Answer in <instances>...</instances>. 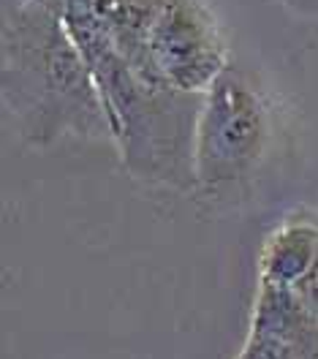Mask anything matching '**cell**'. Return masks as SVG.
I'll return each mask as SVG.
<instances>
[{
	"mask_svg": "<svg viewBox=\"0 0 318 359\" xmlns=\"http://www.w3.org/2000/svg\"><path fill=\"white\" fill-rule=\"evenodd\" d=\"M318 259V218H289L258 253V280L294 292Z\"/></svg>",
	"mask_w": 318,
	"mask_h": 359,
	"instance_id": "7",
	"label": "cell"
},
{
	"mask_svg": "<svg viewBox=\"0 0 318 359\" xmlns=\"http://www.w3.org/2000/svg\"><path fill=\"white\" fill-rule=\"evenodd\" d=\"M74 41L98 82L125 172L174 191H196L193 147L205 95L163 85L104 39L74 36Z\"/></svg>",
	"mask_w": 318,
	"mask_h": 359,
	"instance_id": "2",
	"label": "cell"
},
{
	"mask_svg": "<svg viewBox=\"0 0 318 359\" xmlns=\"http://www.w3.org/2000/svg\"><path fill=\"white\" fill-rule=\"evenodd\" d=\"M289 11H294L296 17H307L316 20L318 17V0H280Z\"/></svg>",
	"mask_w": 318,
	"mask_h": 359,
	"instance_id": "9",
	"label": "cell"
},
{
	"mask_svg": "<svg viewBox=\"0 0 318 359\" xmlns=\"http://www.w3.org/2000/svg\"><path fill=\"white\" fill-rule=\"evenodd\" d=\"M307 313L294 292L256 280L250 330L237 359H294V332Z\"/></svg>",
	"mask_w": 318,
	"mask_h": 359,
	"instance_id": "6",
	"label": "cell"
},
{
	"mask_svg": "<svg viewBox=\"0 0 318 359\" xmlns=\"http://www.w3.org/2000/svg\"><path fill=\"white\" fill-rule=\"evenodd\" d=\"M294 359H318V316L307 313L294 332Z\"/></svg>",
	"mask_w": 318,
	"mask_h": 359,
	"instance_id": "8",
	"label": "cell"
},
{
	"mask_svg": "<svg viewBox=\"0 0 318 359\" xmlns=\"http://www.w3.org/2000/svg\"><path fill=\"white\" fill-rule=\"evenodd\" d=\"M147 52L163 85L193 95H205L231 66L221 25L202 0H163Z\"/></svg>",
	"mask_w": 318,
	"mask_h": 359,
	"instance_id": "4",
	"label": "cell"
},
{
	"mask_svg": "<svg viewBox=\"0 0 318 359\" xmlns=\"http://www.w3.org/2000/svg\"><path fill=\"white\" fill-rule=\"evenodd\" d=\"M272 139L264 93L242 68L228 66L202 98L196 123V191L218 196L253 177Z\"/></svg>",
	"mask_w": 318,
	"mask_h": 359,
	"instance_id": "3",
	"label": "cell"
},
{
	"mask_svg": "<svg viewBox=\"0 0 318 359\" xmlns=\"http://www.w3.org/2000/svg\"><path fill=\"white\" fill-rule=\"evenodd\" d=\"M0 95L25 144L109 139L112 123L85 52L49 8L17 0L3 20Z\"/></svg>",
	"mask_w": 318,
	"mask_h": 359,
	"instance_id": "1",
	"label": "cell"
},
{
	"mask_svg": "<svg viewBox=\"0 0 318 359\" xmlns=\"http://www.w3.org/2000/svg\"><path fill=\"white\" fill-rule=\"evenodd\" d=\"M33 3L49 8L69 27L71 36L104 39L144 74L155 76L150 66L147 39L163 0H33Z\"/></svg>",
	"mask_w": 318,
	"mask_h": 359,
	"instance_id": "5",
	"label": "cell"
}]
</instances>
